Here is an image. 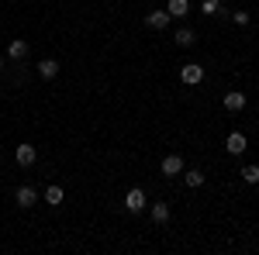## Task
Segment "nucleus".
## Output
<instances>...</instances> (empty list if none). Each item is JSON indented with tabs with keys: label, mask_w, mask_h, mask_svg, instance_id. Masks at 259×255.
<instances>
[{
	"label": "nucleus",
	"mask_w": 259,
	"mask_h": 255,
	"mask_svg": "<svg viewBox=\"0 0 259 255\" xmlns=\"http://www.w3.org/2000/svg\"><path fill=\"white\" fill-rule=\"evenodd\" d=\"M145 24H149L152 31H162V28L169 24V11H149V18H145Z\"/></svg>",
	"instance_id": "4"
},
{
	"label": "nucleus",
	"mask_w": 259,
	"mask_h": 255,
	"mask_svg": "<svg viewBox=\"0 0 259 255\" xmlns=\"http://www.w3.org/2000/svg\"><path fill=\"white\" fill-rule=\"evenodd\" d=\"M183 179H187V186H194V190H197V186H204V173H200V169H190Z\"/></svg>",
	"instance_id": "15"
},
{
	"label": "nucleus",
	"mask_w": 259,
	"mask_h": 255,
	"mask_svg": "<svg viewBox=\"0 0 259 255\" xmlns=\"http://www.w3.org/2000/svg\"><path fill=\"white\" fill-rule=\"evenodd\" d=\"M242 179H245L249 186H252V183H259V166H245V169H242Z\"/></svg>",
	"instance_id": "16"
},
{
	"label": "nucleus",
	"mask_w": 259,
	"mask_h": 255,
	"mask_svg": "<svg viewBox=\"0 0 259 255\" xmlns=\"http://www.w3.org/2000/svg\"><path fill=\"white\" fill-rule=\"evenodd\" d=\"M18 203L21 207H31V203H35V200H38V193H35V190H31V186H18Z\"/></svg>",
	"instance_id": "10"
},
{
	"label": "nucleus",
	"mask_w": 259,
	"mask_h": 255,
	"mask_svg": "<svg viewBox=\"0 0 259 255\" xmlns=\"http://www.w3.org/2000/svg\"><path fill=\"white\" fill-rule=\"evenodd\" d=\"M245 145H249V141H245V135H242V131H232V135H228V141H225V148H228L232 156H242V152H245Z\"/></svg>",
	"instance_id": "3"
},
{
	"label": "nucleus",
	"mask_w": 259,
	"mask_h": 255,
	"mask_svg": "<svg viewBox=\"0 0 259 255\" xmlns=\"http://www.w3.org/2000/svg\"><path fill=\"white\" fill-rule=\"evenodd\" d=\"M14 159H18V166H31L35 159H38V152H35V145H18V152H14Z\"/></svg>",
	"instance_id": "5"
},
{
	"label": "nucleus",
	"mask_w": 259,
	"mask_h": 255,
	"mask_svg": "<svg viewBox=\"0 0 259 255\" xmlns=\"http://www.w3.org/2000/svg\"><path fill=\"white\" fill-rule=\"evenodd\" d=\"M145 203H149V200H145L142 190H128V196H124V211H128V214H142Z\"/></svg>",
	"instance_id": "1"
},
{
	"label": "nucleus",
	"mask_w": 259,
	"mask_h": 255,
	"mask_svg": "<svg viewBox=\"0 0 259 255\" xmlns=\"http://www.w3.org/2000/svg\"><path fill=\"white\" fill-rule=\"evenodd\" d=\"M7 52H11V59H24V56H28V41H24V38H14Z\"/></svg>",
	"instance_id": "11"
},
{
	"label": "nucleus",
	"mask_w": 259,
	"mask_h": 255,
	"mask_svg": "<svg viewBox=\"0 0 259 255\" xmlns=\"http://www.w3.org/2000/svg\"><path fill=\"white\" fill-rule=\"evenodd\" d=\"M232 21H235V24H249V14H245V11H235Z\"/></svg>",
	"instance_id": "18"
},
{
	"label": "nucleus",
	"mask_w": 259,
	"mask_h": 255,
	"mask_svg": "<svg viewBox=\"0 0 259 255\" xmlns=\"http://www.w3.org/2000/svg\"><path fill=\"white\" fill-rule=\"evenodd\" d=\"M162 173H166V176H180V173H183V159L180 156H166L162 159Z\"/></svg>",
	"instance_id": "7"
},
{
	"label": "nucleus",
	"mask_w": 259,
	"mask_h": 255,
	"mask_svg": "<svg viewBox=\"0 0 259 255\" xmlns=\"http://www.w3.org/2000/svg\"><path fill=\"white\" fill-rule=\"evenodd\" d=\"M169 18H187L190 14V0H169Z\"/></svg>",
	"instance_id": "9"
},
{
	"label": "nucleus",
	"mask_w": 259,
	"mask_h": 255,
	"mask_svg": "<svg viewBox=\"0 0 259 255\" xmlns=\"http://www.w3.org/2000/svg\"><path fill=\"white\" fill-rule=\"evenodd\" d=\"M180 79H183L187 86L204 83V66H194V62H190V66H183V69H180Z\"/></svg>",
	"instance_id": "2"
},
{
	"label": "nucleus",
	"mask_w": 259,
	"mask_h": 255,
	"mask_svg": "<svg viewBox=\"0 0 259 255\" xmlns=\"http://www.w3.org/2000/svg\"><path fill=\"white\" fill-rule=\"evenodd\" d=\"M218 11H221V0H204V4H200V14H207V18L218 14Z\"/></svg>",
	"instance_id": "17"
},
{
	"label": "nucleus",
	"mask_w": 259,
	"mask_h": 255,
	"mask_svg": "<svg viewBox=\"0 0 259 255\" xmlns=\"http://www.w3.org/2000/svg\"><path fill=\"white\" fill-rule=\"evenodd\" d=\"M0 69H4V59H0Z\"/></svg>",
	"instance_id": "19"
},
{
	"label": "nucleus",
	"mask_w": 259,
	"mask_h": 255,
	"mask_svg": "<svg viewBox=\"0 0 259 255\" xmlns=\"http://www.w3.org/2000/svg\"><path fill=\"white\" fill-rule=\"evenodd\" d=\"M45 200H49L52 207H56V203H62V186H56V183H52V186H45Z\"/></svg>",
	"instance_id": "14"
},
{
	"label": "nucleus",
	"mask_w": 259,
	"mask_h": 255,
	"mask_svg": "<svg viewBox=\"0 0 259 255\" xmlns=\"http://www.w3.org/2000/svg\"><path fill=\"white\" fill-rule=\"evenodd\" d=\"M221 104H225V111H232V114H235V111H242V107H245V93L232 90V93H225V100H221Z\"/></svg>",
	"instance_id": "6"
},
{
	"label": "nucleus",
	"mask_w": 259,
	"mask_h": 255,
	"mask_svg": "<svg viewBox=\"0 0 259 255\" xmlns=\"http://www.w3.org/2000/svg\"><path fill=\"white\" fill-rule=\"evenodd\" d=\"M152 221L166 224V221H169V203H152Z\"/></svg>",
	"instance_id": "13"
},
{
	"label": "nucleus",
	"mask_w": 259,
	"mask_h": 255,
	"mask_svg": "<svg viewBox=\"0 0 259 255\" xmlns=\"http://www.w3.org/2000/svg\"><path fill=\"white\" fill-rule=\"evenodd\" d=\"M38 76H41V79H56V76H59V62H56V59L38 62Z\"/></svg>",
	"instance_id": "8"
},
{
	"label": "nucleus",
	"mask_w": 259,
	"mask_h": 255,
	"mask_svg": "<svg viewBox=\"0 0 259 255\" xmlns=\"http://www.w3.org/2000/svg\"><path fill=\"white\" fill-rule=\"evenodd\" d=\"M194 41H197V35H194L190 28H180V31H177V45H180V48H190Z\"/></svg>",
	"instance_id": "12"
}]
</instances>
